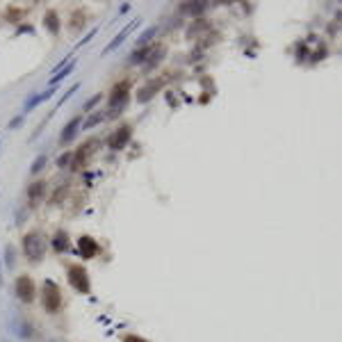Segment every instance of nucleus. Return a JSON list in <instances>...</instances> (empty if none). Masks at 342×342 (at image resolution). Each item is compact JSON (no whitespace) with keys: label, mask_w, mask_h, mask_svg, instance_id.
<instances>
[{"label":"nucleus","mask_w":342,"mask_h":342,"mask_svg":"<svg viewBox=\"0 0 342 342\" xmlns=\"http://www.w3.org/2000/svg\"><path fill=\"white\" fill-rule=\"evenodd\" d=\"M128 98H130V82L128 80L117 82V85L109 89L107 112H105V117H109V119L121 117V112L126 109V105H128Z\"/></svg>","instance_id":"nucleus-3"},{"label":"nucleus","mask_w":342,"mask_h":342,"mask_svg":"<svg viewBox=\"0 0 342 342\" xmlns=\"http://www.w3.org/2000/svg\"><path fill=\"white\" fill-rule=\"evenodd\" d=\"M71 160H73V150H66V153H62L57 158V167L59 169H66L68 164H71Z\"/></svg>","instance_id":"nucleus-26"},{"label":"nucleus","mask_w":342,"mask_h":342,"mask_svg":"<svg viewBox=\"0 0 342 342\" xmlns=\"http://www.w3.org/2000/svg\"><path fill=\"white\" fill-rule=\"evenodd\" d=\"M130 135H132V126H128V123H123V126H119L117 130L109 135L107 139V148L109 150H121L128 146V141H130Z\"/></svg>","instance_id":"nucleus-8"},{"label":"nucleus","mask_w":342,"mask_h":342,"mask_svg":"<svg viewBox=\"0 0 342 342\" xmlns=\"http://www.w3.org/2000/svg\"><path fill=\"white\" fill-rule=\"evenodd\" d=\"M100 100H103V94H96V96H91V98L87 100L85 105H82V109H85V112H89V109H91V107H96V105H98Z\"/></svg>","instance_id":"nucleus-29"},{"label":"nucleus","mask_w":342,"mask_h":342,"mask_svg":"<svg viewBox=\"0 0 342 342\" xmlns=\"http://www.w3.org/2000/svg\"><path fill=\"white\" fill-rule=\"evenodd\" d=\"M96 32H98V27H91V32H89V34H85V39H82V41H78V44H75V48H80V46L89 44V41L96 36Z\"/></svg>","instance_id":"nucleus-31"},{"label":"nucleus","mask_w":342,"mask_h":342,"mask_svg":"<svg viewBox=\"0 0 342 342\" xmlns=\"http://www.w3.org/2000/svg\"><path fill=\"white\" fill-rule=\"evenodd\" d=\"M44 27L50 32V34H57L59 27H62V23H59V16L55 9H48V12L44 14Z\"/></svg>","instance_id":"nucleus-16"},{"label":"nucleus","mask_w":342,"mask_h":342,"mask_svg":"<svg viewBox=\"0 0 342 342\" xmlns=\"http://www.w3.org/2000/svg\"><path fill=\"white\" fill-rule=\"evenodd\" d=\"M121 342H150V340L141 337L139 333H123V335H121Z\"/></svg>","instance_id":"nucleus-28"},{"label":"nucleus","mask_w":342,"mask_h":342,"mask_svg":"<svg viewBox=\"0 0 342 342\" xmlns=\"http://www.w3.org/2000/svg\"><path fill=\"white\" fill-rule=\"evenodd\" d=\"M66 281L78 294H91V278L85 264L73 262L66 267Z\"/></svg>","instance_id":"nucleus-4"},{"label":"nucleus","mask_w":342,"mask_h":342,"mask_svg":"<svg viewBox=\"0 0 342 342\" xmlns=\"http://www.w3.org/2000/svg\"><path fill=\"white\" fill-rule=\"evenodd\" d=\"M98 251H100L98 242H96L91 235H80V237H78V242H75V255H78V258L91 260V258H96V255H98Z\"/></svg>","instance_id":"nucleus-6"},{"label":"nucleus","mask_w":342,"mask_h":342,"mask_svg":"<svg viewBox=\"0 0 342 342\" xmlns=\"http://www.w3.org/2000/svg\"><path fill=\"white\" fill-rule=\"evenodd\" d=\"M96 146H98V141L91 139V141H87V144H82L78 150H73V160H71V164H68V169H71V171H80V169L87 164L89 155L94 153Z\"/></svg>","instance_id":"nucleus-7"},{"label":"nucleus","mask_w":342,"mask_h":342,"mask_svg":"<svg viewBox=\"0 0 342 342\" xmlns=\"http://www.w3.org/2000/svg\"><path fill=\"white\" fill-rule=\"evenodd\" d=\"M48 342H66V340H62V337H50Z\"/></svg>","instance_id":"nucleus-35"},{"label":"nucleus","mask_w":342,"mask_h":342,"mask_svg":"<svg viewBox=\"0 0 342 342\" xmlns=\"http://www.w3.org/2000/svg\"><path fill=\"white\" fill-rule=\"evenodd\" d=\"M55 91H57V87H48V89H46V91H39V94H30V98H27L25 103H23V112H21V114H27V112H32V109H34L36 105H41V103H44V100H48L50 96L55 94Z\"/></svg>","instance_id":"nucleus-12"},{"label":"nucleus","mask_w":342,"mask_h":342,"mask_svg":"<svg viewBox=\"0 0 342 342\" xmlns=\"http://www.w3.org/2000/svg\"><path fill=\"white\" fill-rule=\"evenodd\" d=\"M14 292H16V299L21 301V303H34L36 285H34V281H32V276L18 274L16 281H14Z\"/></svg>","instance_id":"nucleus-5"},{"label":"nucleus","mask_w":342,"mask_h":342,"mask_svg":"<svg viewBox=\"0 0 342 342\" xmlns=\"http://www.w3.org/2000/svg\"><path fill=\"white\" fill-rule=\"evenodd\" d=\"M105 119H107V117H105V112H94V114H89V117L82 121V128H80V130H91V128H96L98 123H103Z\"/></svg>","instance_id":"nucleus-20"},{"label":"nucleus","mask_w":342,"mask_h":342,"mask_svg":"<svg viewBox=\"0 0 342 342\" xmlns=\"http://www.w3.org/2000/svg\"><path fill=\"white\" fill-rule=\"evenodd\" d=\"M3 260H5V267H7V272H14L16 269V246L14 244H5V251H3Z\"/></svg>","instance_id":"nucleus-17"},{"label":"nucleus","mask_w":342,"mask_h":342,"mask_svg":"<svg viewBox=\"0 0 342 342\" xmlns=\"http://www.w3.org/2000/svg\"><path fill=\"white\" fill-rule=\"evenodd\" d=\"M44 167H46V155L41 153V155H36L34 162L30 164V173H32V176H36L39 171H44Z\"/></svg>","instance_id":"nucleus-24"},{"label":"nucleus","mask_w":342,"mask_h":342,"mask_svg":"<svg viewBox=\"0 0 342 342\" xmlns=\"http://www.w3.org/2000/svg\"><path fill=\"white\" fill-rule=\"evenodd\" d=\"M150 46H141V48H137L135 53L130 55V59H128V64H146V59H148L150 55Z\"/></svg>","instance_id":"nucleus-19"},{"label":"nucleus","mask_w":342,"mask_h":342,"mask_svg":"<svg viewBox=\"0 0 342 342\" xmlns=\"http://www.w3.org/2000/svg\"><path fill=\"white\" fill-rule=\"evenodd\" d=\"M80 128H82V117L78 114V117H73L71 121L66 123V126L62 128V135H59V144L62 146H66V144H71L73 141V137L80 132Z\"/></svg>","instance_id":"nucleus-10"},{"label":"nucleus","mask_w":342,"mask_h":342,"mask_svg":"<svg viewBox=\"0 0 342 342\" xmlns=\"http://www.w3.org/2000/svg\"><path fill=\"white\" fill-rule=\"evenodd\" d=\"M12 331L16 337H21V340H30L32 333H34V328H32V324L27 322L25 317H18L12 322Z\"/></svg>","instance_id":"nucleus-14"},{"label":"nucleus","mask_w":342,"mask_h":342,"mask_svg":"<svg viewBox=\"0 0 342 342\" xmlns=\"http://www.w3.org/2000/svg\"><path fill=\"white\" fill-rule=\"evenodd\" d=\"M50 246H53L55 253H66V251H71V237H68V233L64 231V228H57V231L53 233V237H50Z\"/></svg>","instance_id":"nucleus-11"},{"label":"nucleus","mask_w":342,"mask_h":342,"mask_svg":"<svg viewBox=\"0 0 342 342\" xmlns=\"http://www.w3.org/2000/svg\"><path fill=\"white\" fill-rule=\"evenodd\" d=\"M205 9V3H185L180 7L182 14H201Z\"/></svg>","instance_id":"nucleus-23"},{"label":"nucleus","mask_w":342,"mask_h":342,"mask_svg":"<svg viewBox=\"0 0 342 342\" xmlns=\"http://www.w3.org/2000/svg\"><path fill=\"white\" fill-rule=\"evenodd\" d=\"M139 23H141V18H135V21H132V23H128L126 27H121V30H119V34L114 36V39L109 41V44H107V46H105V48H103V55H107V53H112V50H117L119 46H121L123 41H126L128 36H130V32H132V30H137V27H139Z\"/></svg>","instance_id":"nucleus-9"},{"label":"nucleus","mask_w":342,"mask_h":342,"mask_svg":"<svg viewBox=\"0 0 342 342\" xmlns=\"http://www.w3.org/2000/svg\"><path fill=\"white\" fill-rule=\"evenodd\" d=\"M23 121H25V114H18V117H14L12 121H9L7 128H9V130H16L18 126H23Z\"/></svg>","instance_id":"nucleus-30"},{"label":"nucleus","mask_w":342,"mask_h":342,"mask_svg":"<svg viewBox=\"0 0 342 342\" xmlns=\"http://www.w3.org/2000/svg\"><path fill=\"white\" fill-rule=\"evenodd\" d=\"M162 85H164L162 78H160V80H150L148 85H144L139 91H137V100H139V103H146V100H150L160 89H162Z\"/></svg>","instance_id":"nucleus-13"},{"label":"nucleus","mask_w":342,"mask_h":342,"mask_svg":"<svg viewBox=\"0 0 342 342\" xmlns=\"http://www.w3.org/2000/svg\"><path fill=\"white\" fill-rule=\"evenodd\" d=\"M7 18H9V21H14V23H18V18H21V12H18L16 7H9V9H7Z\"/></svg>","instance_id":"nucleus-33"},{"label":"nucleus","mask_w":342,"mask_h":342,"mask_svg":"<svg viewBox=\"0 0 342 342\" xmlns=\"http://www.w3.org/2000/svg\"><path fill=\"white\" fill-rule=\"evenodd\" d=\"M155 32H158V25H150L148 30L141 32V34L137 36V44H139V48H141V46H148V41L155 36Z\"/></svg>","instance_id":"nucleus-22"},{"label":"nucleus","mask_w":342,"mask_h":342,"mask_svg":"<svg viewBox=\"0 0 342 342\" xmlns=\"http://www.w3.org/2000/svg\"><path fill=\"white\" fill-rule=\"evenodd\" d=\"M14 34H16V36L18 34H34V27H32V25H18Z\"/></svg>","instance_id":"nucleus-32"},{"label":"nucleus","mask_w":342,"mask_h":342,"mask_svg":"<svg viewBox=\"0 0 342 342\" xmlns=\"http://www.w3.org/2000/svg\"><path fill=\"white\" fill-rule=\"evenodd\" d=\"M82 16H85V14L82 12H78L75 16H71V23H68V27H71V32H78L82 27Z\"/></svg>","instance_id":"nucleus-27"},{"label":"nucleus","mask_w":342,"mask_h":342,"mask_svg":"<svg viewBox=\"0 0 342 342\" xmlns=\"http://www.w3.org/2000/svg\"><path fill=\"white\" fill-rule=\"evenodd\" d=\"M46 194V182L44 180H36L27 187V201H30V208H34Z\"/></svg>","instance_id":"nucleus-15"},{"label":"nucleus","mask_w":342,"mask_h":342,"mask_svg":"<svg viewBox=\"0 0 342 342\" xmlns=\"http://www.w3.org/2000/svg\"><path fill=\"white\" fill-rule=\"evenodd\" d=\"M162 57H164V48L162 46H155L153 50H150V55H148V62H146V71H150V68H155L160 62H162Z\"/></svg>","instance_id":"nucleus-21"},{"label":"nucleus","mask_w":342,"mask_h":342,"mask_svg":"<svg viewBox=\"0 0 342 342\" xmlns=\"http://www.w3.org/2000/svg\"><path fill=\"white\" fill-rule=\"evenodd\" d=\"M0 342H9V340H7V337H3V340H0Z\"/></svg>","instance_id":"nucleus-36"},{"label":"nucleus","mask_w":342,"mask_h":342,"mask_svg":"<svg viewBox=\"0 0 342 342\" xmlns=\"http://www.w3.org/2000/svg\"><path fill=\"white\" fill-rule=\"evenodd\" d=\"M78 89H80V82H75V85H73V87H68V89H66V91H64V94H62V98H59V100H57V105H55V107H62V105H64V103H66V100H68V98H71V96H73V94H75V91H78Z\"/></svg>","instance_id":"nucleus-25"},{"label":"nucleus","mask_w":342,"mask_h":342,"mask_svg":"<svg viewBox=\"0 0 342 342\" xmlns=\"http://www.w3.org/2000/svg\"><path fill=\"white\" fill-rule=\"evenodd\" d=\"M75 66H78V59H73V62H71V64H68V66H64V68H62V71H57V73H55V75H53V78H50L48 87H57V85H59V82H62V80H64V78H66V75H71V73H73V71H75Z\"/></svg>","instance_id":"nucleus-18"},{"label":"nucleus","mask_w":342,"mask_h":342,"mask_svg":"<svg viewBox=\"0 0 342 342\" xmlns=\"http://www.w3.org/2000/svg\"><path fill=\"white\" fill-rule=\"evenodd\" d=\"M41 308L46 310L48 315H57L64 306V294H62V287L53 281V278H46L41 283Z\"/></svg>","instance_id":"nucleus-2"},{"label":"nucleus","mask_w":342,"mask_h":342,"mask_svg":"<svg viewBox=\"0 0 342 342\" xmlns=\"http://www.w3.org/2000/svg\"><path fill=\"white\" fill-rule=\"evenodd\" d=\"M5 283V278H3V258H0V285Z\"/></svg>","instance_id":"nucleus-34"},{"label":"nucleus","mask_w":342,"mask_h":342,"mask_svg":"<svg viewBox=\"0 0 342 342\" xmlns=\"http://www.w3.org/2000/svg\"><path fill=\"white\" fill-rule=\"evenodd\" d=\"M21 251H23V255L27 258V262L36 264V262H41V260L46 258L48 242H46V237L41 235L39 231H30V233H25V235H23Z\"/></svg>","instance_id":"nucleus-1"}]
</instances>
